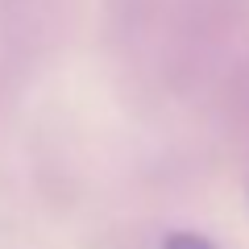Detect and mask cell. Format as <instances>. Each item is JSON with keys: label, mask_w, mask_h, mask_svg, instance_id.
<instances>
[{"label": "cell", "mask_w": 249, "mask_h": 249, "mask_svg": "<svg viewBox=\"0 0 249 249\" xmlns=\"http://www.w3.org/2000/svg\"><path fill=\"white\" fill-rule=\"evenodd\" d=\"M162 249H212V241L199 237V232H175V237H170Z\"/></svg>", "instance_id": "obj_1"}]
</instances>
